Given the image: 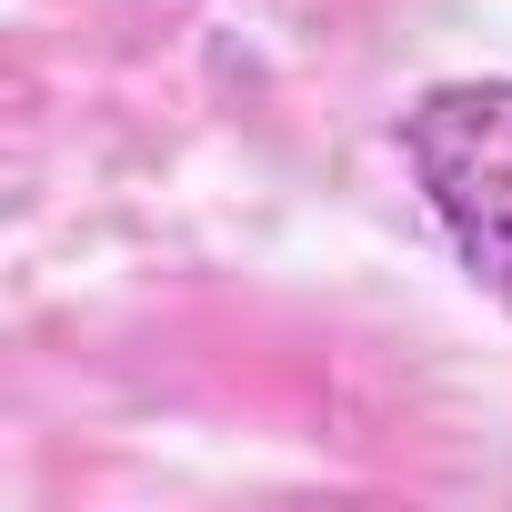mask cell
Here are the masks:
<instances>
[{"label":"cell","mask_w":512,"mask_h":512,"mask_svg":"<svg viewBox=\"0 0 512 512\" xmlns=\"http://www.w3.org/2000/svg\"><path fill=\"white\" fill-rule=\"evenodd\" d=\"M402 161L452 262L512 312V81H432L402 111Z\"/></svg>","instance_id":"6da1fadb"}]
</instances>
